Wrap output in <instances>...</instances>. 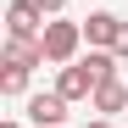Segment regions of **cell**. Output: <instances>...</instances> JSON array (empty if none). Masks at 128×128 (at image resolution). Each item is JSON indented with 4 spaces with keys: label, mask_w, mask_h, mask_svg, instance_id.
<instances>
[{
    "label": "cell",
    "mask_w": 128,
    "mask_h": 128,
    "mask_svg": "<svg viewBox=\"0 0 128 128\" xmlns=\"http://www.w3.org/2000/svg\"><path fill=\"white\" fill-rule=\"evenodd\" d=\"M39 45H45V61L67 67V61H78V45H84V22L50 17V22H45V34H39Z\"/></svg>",
    "instance_id": "obj_1"
},
{
    "label": "cell",
    "mask_w": 128,
    "mask_h": 128,
    "mask_svg": "<svg viewBox=\"0 0 128 128\" xmlns=\"http://www.w3.org/2000/svg\"><path fill=\"white\" fill-rule=\"evenodd\" d=\"M50 17L39 11V0H11L6 6V39H39Z\"/></svg>",
    "instance_id": "obj_2"
},
{
    "label": "cell",
    "mask_w": 128,
    "mask_h": 128,
    "mask_svg": "<svg viewBox=\"0 0 128 128\" xmlns=\"http://www.w3.org/2000/svg\"><path fill=\"white\" fill-rule=\"evenodd\" d=\"M67 106H72V100L56 95V89H50V95H28V122H34V128H61V122H67Z\"/></svg>",
    "instance_id": "obj_3"
},
{
    "label": "cell",
    "mask_w": 128,
    "mask_h": 128,
    "mask_svg": "<svg viewBox=\"0 0 128 128\" xmlns=\"http://www.w3.org/2000/svg\"><path fill=\"white\" fill-rule=\"evenodd\" d=\"M122 34V17L117 11H89L84 17V39H89V50H112Z\"/></svg>",
    "instance_id": "obj_4"
},
{
    "label": "cell",
    "mask_w": 128,
    "mask_h": 128,
    "mask_svg": "<svg viewBox=\"0 0 128 128\" xmlns=\"http://www.w3.org/2000/svg\"><path fill=\"white\" fill-rule=\"evenodd\" d=\"M56 95H67V100H95V72L84 67V61H67V67L56 72Z\"/></svg>",
    "instance_id": "obj_5"
},
{
    "label": "cell",
    "mask_w": 128,
    "mask_h": 128,
    "mask_svg": "<svg viewBox=\"0 0 128 128\" xmlns=\"http://www.w3.org/2000/svg\"><path fill=\"white\" fill-rule=\"evenodd\" d=\"M89 112H100V117H117V112H128V84H122V78H112V84H95Z\"/></svg>",
    "instance_id": "obj_6"
},
{
    "label": "cell",
    "mask_w": 128,
    "mask_h": 128,
    "mask_svg": "<svg viewBox=\"0 0 128 128\" xmlns=\"http://www.w3.org/2000/svg\"><path fill=\"white\" fill-rule=\"evenodd\" d=\"M6 61H17V67H45V45H39V39H6Z\"/></svg>",
    "instance_id": "obj_7"
},
{
    "label": "cell",
    "mask_w": 128,
    "mask_h": 128,
    "mask_svg": "<svg viewBox=\"0 0 128 128\" xmlns=\"http://www.w3.org/2000/svg\"><path fill=\"white\" fill-rule=\"evenodd\" d=\"M0 67H6V72H0V95L22 100V95H28V72H34V67H17V61H0Z\"/></svg>",
    "instance_id": "obj_8"
},
{
    "label": "cell",
    "mask_w": 128,
    "mask_h": 128,
    "mask_svg": "<svg viewBox=\"0 0 128 128\" xmlns=\"http://www.w3.org/2000/svg\"><path fill=\"white\" fill-rule=\"evenodd\" d=\"M84 67L95 72V84H112L122 61H117V50H89V56H84Z\"/></svg>",
    "instance_id": "obj_9"
},
{
    "label": "cell",
    "mask_w": 128,
    "mask_h": 128,
    "mask_svg": "<svg viewBox=\"0 0 128 128\" xmlns=\"http://www.w3.org/2000/svg\"><path fill=\"white\" fill-rule=\"evenodd\" d=\"M39 11H45V17H61V11H67V0H39Z\"/></svg>",
    "instance_id": "obj_10"
},
{
    "label": "cell",
    "mask_w": 128,
    "mask_h": 128,
    "mask_svg": "<svg viewBox=\"0 0 128 128\" xmlns=\"http://www.w3.org/2000/svg\"><path fill=\"white\" fill-rule=\"evenodd\" d=\"M112 50H117V61H128V22H122V34H117V45H112Z\"/></svg>",
    "instance_id": "obj_11"
},
{
    "label": "cell",
    "mask_w": 128,
    "mask_h": 128,
    "mask_svg": "<svg viewBox=\"0 0 128 128\" xmlns=\"http://www.w3.org/2000/svg\"><path fill=\"white\" fill-rule=\"evenodd\" d=\"M84 128H117V122L112 117H95V122H84Z\"/></svg>",
    "instance_id": "obj_12"
},
{
    "label": "cell",
    "mask_w": 128,
    "mask_h": 128,
    "mask_svg": "<svg viewBox=\"0 0 128 128\" xmlns=\"http://www.w3.org/2000/svg\"><path fill=\"white\" fill-rule=\"evenodd\" d=\"M6 128H22V122H17V117H11V122H6Z\"/></svg>",
    "instance_id": "obj_13"
}]
</instances>
